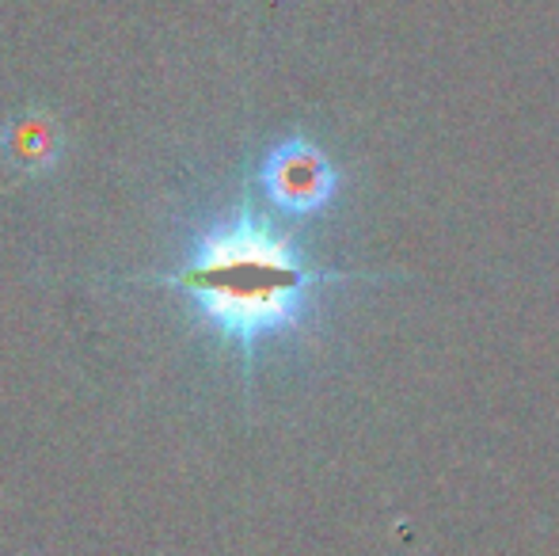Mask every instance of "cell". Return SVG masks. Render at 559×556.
<instances>
[{"mask_svg":"<svg viewBox=\"0 0 559 556\" xmlns=\"http://www.w3.org/2000/svg\"><path fill=\"white\" fill-rule=\"evenodd\" d=\"M0 156L20 176H46L66 156V134L46 111H20L0 127Z\"/></svg>","mask_w":559,"mask_h":556,"instance_id":"3","label":"cell"},{"mask_svg":"<svg viewBox=\"0 0 559 556\" xmlns=\"http://www.w3.org/2000/svg\"><path fill=\"white\" fill-rule=\"evenodd\" d=\"M350 279L312 268L286 233L240 206L199 229L183 268L156 282L183 289L194 320L251 366L263 343L309 320L320 289Z\"/></svg>","mask_w":559,"mask_h":556,"instance_id":"1","label":"cell"},{"mask_svg":"<svg viewBox=\"0 0 559 556\" xmlns=\"http://www.w3.org/2000/svg\"><path fill=\"white\" fill-rule=\"evenodd\" d=\"M259 187L278 214L309 217L335 199L338 171L317 145H309L305 138H289L266 153L259 168Z\"/></svg>","mask_w":559,"mask_h":556,"instance_id":"2","label":"cell"}]
</instances>
